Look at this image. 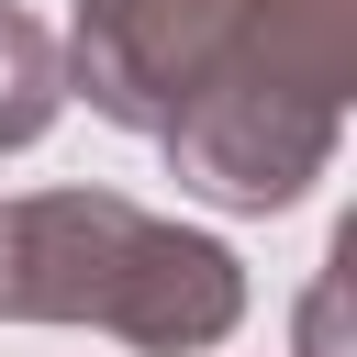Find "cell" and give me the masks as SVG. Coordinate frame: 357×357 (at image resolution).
Returning a JSON list of instances; mask_svg holds the SVG:
<instances>
[{
    "instance_id": "obj_1",
    "label": "cell",
    "mask_w": 357,
    "mask_h": 357,
    "mask_svg": "<svg viewBox=\"0 0 357 357\" xmlns=\"http://www.w3.org/2000/svg\"><path fill=\"white\" fill-rule=\"evenodd\" d=\"M346 78H357V0H223V33L178 89V112L156 123V145L190 190L279 212L335 156Z\"/></svg>"
},
{
    "instance_id": "obj_2",
    "label": "cell",
    "mask_w": 357,
    "mask_h": 357,
    "mask_svg": "<svg viewBox=\"0 0 357 357\" xmlns=\"http://www.w3.org/2000/svg\"><path fill=\"white\" fill-rule=\"evenodd\" d=\"M0 312L112 324L134 346H223L245 279L212 234H178L112 190H45L0 212Z\"/></svg>"
},
{
    "instance_id": "obj_3",
    "label": "cell",
    "mask_w": 357,
    "mask_h": 357,
    "mask_svg": "<svg viewBox=\"0 0 357 357\" xmlns=\"http://www.w3.org/2000/svg\"><path fill=\"white\" fill-rule=\"evenodd\" d=\"M223 33V0H78V33H67V78L89 89V112L156 134L178 112V89L201 78Z\"/></svg>"
},
{
    "instance_id": "obj_4",
    "label": "cell",
    "mask_w": 357,
    "mask_h": 357,
    "mask_svg": "<svg viewBox=\"0 0 357 357\" xmlns=\"http://www.w3.org/2000/svg\"><path fill=\"white\" fill-rule=\"evenodd\" d=\"M56 100H67V56H56V33H45L33 11L0 0V145H33V134L56 123Z\"/></svg>"
},
{
    "instance_id": "obj_5",
    "label": "cell",
    "mask_w": 357,
    "mask_h": 357,
    "mask_svg": "<svg viewBox=\"0 0 357 357\" xmlns=\"http://www.w3.org/2000/svg\"><path fill=\"white\" fill-rule=\"evenodd\" d=\"M346 268H357V234H335L324 279H312V312H301V357H346Z\"/></svg>"
}]
</instances>
